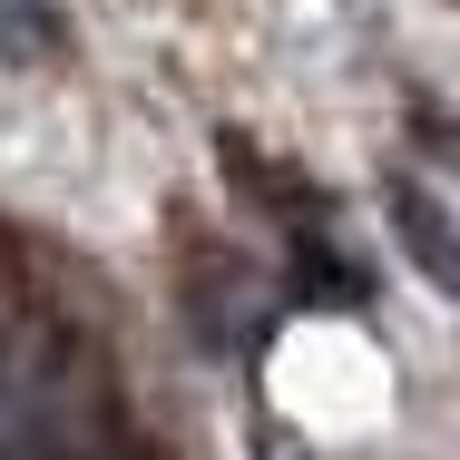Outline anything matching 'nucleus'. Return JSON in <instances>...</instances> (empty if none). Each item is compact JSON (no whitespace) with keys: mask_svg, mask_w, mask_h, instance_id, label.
<instances>
[{"mask_svg":"<svg viewBox=\"0 0 460 460\" xmlns=\"http://www.w3.org/2000/svg\"><path fill=\"white\" fill-rule=\"evenodd\" d=\"M392 226H402V245L421 255V275H431V284L460 304V235H451V216H441L421 186H402V196H392Z\"/></svg>","mask_w":460,"mask_h":460,"instance_id":"obj_1","label":"nucleus"}]
</instances>
